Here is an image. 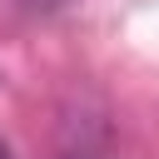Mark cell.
Segmentation results:
<instances>
[{"instance_id": "cell-1", "label": "cell", "mask_w": 159, "mask_h": 159, "mask_svg": "<svg viewBox=\"0 0 159 159\" xmlns=\"http://www.w3.org/2000/svg\"><path fill=\"white\" fill-rule=\"evenodd\" d=\"M0 159H15V154H10V144H5V139H0Z\"/></svg>"}]
</instances>
